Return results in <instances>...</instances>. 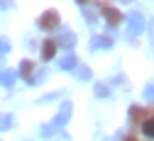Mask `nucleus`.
I'll return each instance as SVG.
<instances>
[{"label": "nucleus", "mask_w": 154, "mask_h": 141, "mask_svg": "<svg viewBox=\"0 0 154 141\" xmlns=\"http://www.w3.org/2000/svg\"><path fill=\"white\" fill-rule=\"evenodd\" d=\"M98 7L103 10V15H105V22H108V25H112V27H115V25H120V22H122V15H120L118 10H115L112 5H108V3H100Z\"/></svg>", "instance_id": "3"}, {"label": "nucleus", "mask_w": 154, "mask_h": 141, "mask_svg": "<svg viewBox=\"0 0 154 141\" xmlns=\"http://www.w3.org/2000/svg\"><path fill=\"white\" fill-rule=\"evenodd\" d=\"M39 29H44V32H51V29H56L59 27V12H54V10H49V12H44L42 17H39Z\"/></svg>", "instance_id": "1"}, {"label": "nucleus", "mask_w": 154, "mask_h": 141, "mask_svg": "<svg viewBox=\"0 0 154 141\" xmlns=\"http://www.w3.org/2000/svg\"><path fill=\"white\" fill-rule=\"evenodd\" d=\"M10 51V44H8V39H0V56L3 54H8Z\"/></svg>", "instance_id": "10"}, {"label": "nucleus", "mask_w": 154, "mask_h": 141, "mask_svg": "<svg viewBox=\"0 0 154 141\" xmlns=\"http://www.w3.org/2000/svg\"><path fill=\"white\" fill-rule=\"evenodd\" d=\"M112 44V39H95V46H108Z\"/></svg>", "instance_id": "12"}, {"label": "nucleus", "mask_w": 154, "mask_h": 141, "mask_svg": "<svg viewBox=\"0 0 154 141\" xmlns=\"http://www.w3.org/2000/svg\"><path fill=\"white\" fill-rule=\"evenodd\" d=\"M10 124H12V119H10V117H3V119H0V129H8Z\"/></svg>", "instance_id": "11"}, {"label": "nucleus", "mask_w": 154, "mask_h": 141, "mask_svg": "<svg viewBox=\"0 0 154 141\" xmlns=\"http://www.w3.org/2000/svg\"><path fill=\"white\" fill-rule=\"evenodd\" d=\"M32 73H34V63H32V61H22V63H20V75L27 80V83H32V80H34Z\"/></svg>", "instance_id": "5"}, {"label": "nucleus", "mask_w": 154, "mask_h": 141, "mask_svg": "<svg viewBox=\"0 0 154 141\" xmlns=\"http://www.w3.org/2000/svg\"><path fill=\"white\" fill-rule=\"evenodd\" d=\"M130 22H132V32H140L142 25H144V19H142V15H132V17H130Z\"/></svg>", "instance_id": "9"}, {"label": "nucleus", "mask_w": 154, "mask_h": 141, "mask_svg": "<svg viewBox=\"0 0 154 141\" xmlns=\"http://www.w3.org/2000/svg\"><path fill=\"white\" fill-rule=\"evenodd\" d=\"M56 51H59V46H56V42H54V37H47L44 42H42V51H39V56H42V61H51V58L56 56Z\"/></svg>", "instance_id": "2"}, {"label": "nucleus", "mask_w": 154, "mask_h": 141, "mask_svg": "<svg viewBox=\"0 0 154 141\" xmlns=\"http://www.w3.org/2000/svg\"><path fill=\"white\" fill-rule=\"evenodd\" d=\"M54 42H56V46H73V42H76V37H73V32H69V29H64L61 32V37H56L54 39Z\"/></svg>", "instance_id": "4"}, {"label": "nucleus", "mask_w": 154, "mask_h": 141, "mask_svg": "<svg viewBox=\"0 0 154 141\" xmlns=\"http://www.w3.org/2000/svg\"><path fill=\"white\" fill-rule=\"evenodd\" d=\"M12 80H15V73H12V71H3V73H0V85L10 88V85H12Z\"/></svg>", "instance_id": "7"}, {"label": "nucleus", "mask_w": 154, "mask_h": 141, "mask_svg": "<svg viewBox=\"0 0 154 141\" xmlns=\"http://www.w3.org/2000/svg\"><path fill=\"white\" fill-rule=\"evenodd\" d=\"M59 66H61L64 71H69V68H73V66H76V58H73V54H69L66 58H61V61H59Z\"/></svg>", "instance_id": "8"}, {"label": "nucleus", "mask_w": 154, "mask_h": 141, "mask_svg": "<svg viewBox=\"0 0 154 141\" xmlns=\"http://www.w3.org/2000/svg\"><path fill=\"white\" fill-rule=\"evenodd\" d=\"M122 141H140V139H137V136H134V134H127V136H125Z\"/></svg>", "instance_id": "13"}, {"label": "nucleus", "mask_w": 154, "mask_h": 141, "mask_svg": "<svg viewBox=\"0 0 154 141\" xmlns=\"http://www.w3.org/2000/svg\"><path fill=\"white\" fill-rule=\"evenodd\" d=\"M140 129H142V134H144L147 139H154V117H152V114L140 124Z\"/></svg>", "instance_id": "6"}]
</instances>
